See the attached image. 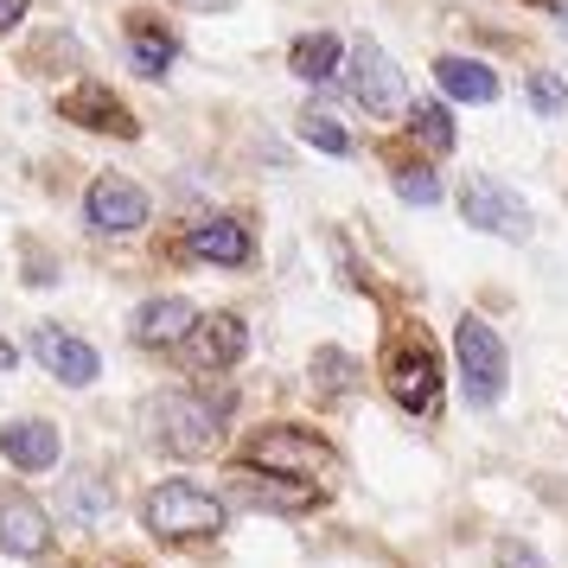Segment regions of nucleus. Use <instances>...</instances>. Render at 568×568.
I'll return each instance as SVG.
<instances>
[{
    "label": "nucleus",
    "mask_w": 568,
    "mask_h": 568,
    "mask_svg": "<svg viewBox=\"0 0 568 568\" xmlns=\"http://www.w3.org/2000/svg\"><path fill=\"white\" fill-rule=\"evenodd\" d=\"M250 460H256V466H287V473H326V466H333V454H326L320 440L294 435V428H275V435L250 440Z\"/></svg>",
    "instance_id": "9b49d317"
},
{
    "label": "nucleus",
    "mask_w": 568,
    "mask_h": 568,
    "mask_svg": "<svg viewBox=\"0 0 568 568\" xmlns=\"http://www.w3.org/2000/svg\"><path fill=\"white\" fill-rule=\"evenodd\" d=\"M192 326H199V307H192V301H180V294L148 301V307L134 313V338H141V345H180Z\"/></svg>",
    "instance_id": "ddd939ff"
},
{
    "label": "nucleus",
    "mask_w": 568,
    "mask_h": 568,
    "mask_svg": "<svg viewBox=\"0 0 568 568\" xmlns=\"http://www.w3.org/2000/svg\"><path fill=\"white\" fill-rule=\"evenodd\" d=\"M294 78H307V83L338 78V39L333 32H307V39H294Z\"/></svg>",
    "instance_id": "f3484780"
},
{
    "label": "nucleus",
    "mask_w": 568,
    "mask_h": 568,
    "mask_svg": "<svg viewBox=\"0 0 568 568\" xmlns=\"http://www.w3.org/2000/svg\"><path fill=\"white\" fill-rule=\"evenodd\" d=\"M460 211H466V224H479V231H491V236H511V243L530 236V205H524L505 180H491V173H473V180L460 185Z\"/></svg>",
    "instance_id": "20e7f679"
},
{
    "label": "nucleus",
    "mask_w": 568,
    "mask_h": 568,
    "mask_svg": "<svg viewBox=\"0 0 568 568\" xmlns=\"http://www.w3.org/2000/svg\"><path fill=\"white\" fill-rule=\"evenodd\" d=\"M435 377H440V371H435V358H428L422 345L389 358V389H396V403H403L409 415H435V403H440Z\"/></svg>",
    "instance_id": "1a4fd4ad"
},
{
    "label": "nucleus",
    "mask_w": 568,
    "mask_h": 568,
    "mask_svg": "<svg viewBox=\"0 0 568 568\" xmlns=\"http://www.w3.org/2000/svg\"><path fill=\"white\" fill-rule=\"evenodd\" d=\"M45 542H52L45 511L32 498H20V491H0V549L7 556H45Z\"/></svg>",
    "instance_id": "6e6552de"
},
{
    "label": "nucleus",
    "mask_w": 568,
    "mask_h": 568,
    "mask_svg": "<svg viewBox=\"0 0 568 568\" xmlns=\"http://www.w3.org/2000/svg\"><path fill=\"white\" fill-rule=\"evenodd\" d=\"M129 52H134V71H141V78H160V71L173 64V39L154 32V27H134L129 32Z\"/></svg>",
    "instance_id": "a211bd4d"
},
{
    "label": "nucleus",
    "mask_w": 568,
    "mask_h": 568,
    "mask_svg": "<svg viewBox=\"0 0 568 568\" xmlns=\"http://www.w3.org/2000/svg\"><path fill=\"white\" fill-rule=\"evenodd\" d=\"M185 250L205 262H224V268H236V262H250V231L236 224V217H205L199 231L185 236Z\"/></svg>",
    "instance_id": "4468645a"
},
{
    "label": "nucleus",
    "mask_w": 568,
    "mask_h": 568,
    "mask_svg": "<svg viewBox=\"0 0 568 568\" xmlns=\"http://www.w3.org/2000/svg\"><path fill=\"white\" fill-rule=\"evenodd\" d=\"M7 364H13V345H7V338H0V371H7Z\"/></svg>",
    "instance_id": "cd10ccee"
},
{
    "label": "nucleus",
    "mask_w": 568,
    "mask_h": 568,
    "mask_svg": "<svg viewBox=\"0 0 568 568\" xmlns=\"http://www.w3.org/2000/svg\"><path fill=\"white\" fill-rule=\"evenodd\" d=\"M409 122H415V134H422L428 148H440V154L454 148V122H447V109H440V103H415Z\"/></svg>",
    "instance_id": "aec40b11"
},
{
    "label": "nucleus",
    "mask_w": 568,
    "mask_h": 568,
    "mask_svg": "<svg viewBox=\"0 0 568 568\" xmlns=\"http://www.w3.org/2000/svg\"><path fill=\"white\" fill-rule=\"evenodd\" d=\"M454 352H460V384L473 409H491L505 396V377H511V358H505V338L491 333L486 320H460L454 326Z\"/></svg>",
    "instance_id": "f257e3e1"
},
{
    "label": "nucleus",
    "mask_w": 568,
    "mask_h": 568,
    "mask_svg": "<svg viewBox=\"0 0 568 568\" xmlns=\"http://www.w3.org/2000/svg\"><path fill=\"white\" fill-rule=\"evenodd\" d=\"M0 454L20 473H45V466H58V428L52 422H7L0 428Z\"/></svg>",
    "instance_id": "f8f14e48"
},
{
    "label": "nucleus",
    "mask_w": 568,
    "mask_h": 568,
    "mask_svg": "<svg viewBox=\"0 0 568 568\" xmlns=\"http://www.w3.org/2000/svg\"><path fill=\"white\" fill-rule=\"evenodd\" d=\"M301 141L320 148V154H352V134L338 129L333 115H301Z\"/></svg>",
    "instance_id": "6ab92c4d"
},
{
    "label": "nucleus",
    "mask_w": 568,
    "mask_h": 568,
    "mask_svg": "<svg viewBox=\"0 0 568 568\" xmlns=\"http://www.w3.org/2000/svg\"><path fill=\"white\" fill-rule=\"evenodd\" d=\"M243 498L250 505H275V511H294V505H313V486H256L243 473Z\"/></svg>",
    "instance_id": "412c9836"
},
{
    "label": "nucleus",
    "mask_w": 568,
    "mask_h": 568,
    "mask_svg": "<svg viewBox=\"0 0 568 568\" xmlns=\"http://www.w3.org/2000/svg\"><path fill=\"white\" fill-rule=\"evenodd\" d=\"M352 97H358L371 115H396L403 97H409V83H403V71H396V58H389L377 39H358V45H352Z\"/></svg>",
    "instance_id": "39448f33"
},
{
    "label": "nucleus",
    "mask_w": 568,
    "mask_h": 568,
    "mask_svg": "<svg viewBox=\"0 0 568 568\" xmlns=\"http://www.w3.org/2000/svg\"><path fill=\"white\" fill-rule=\"evenodd\" d=\"M243 352H250V326L236 313H211V320L192 326V358L205 364V371H231Z\"/></svg>",
    "instance_id": "9d476101"
},
{
    "label": "nucleus",
    "mask_w": 568,
    "mask_h": 568,
    "mask_svg": "<svg viewBox=\"0 0 568 568\" xmlns=\"http://www.w3.org/2000/svg\"><path fill=\"white\" fill-rule=\"evenodd\" d=\"M32 358L45 364L58 384H71V389H83V384H97V377H103L97 345H83V338L58 333V326H39V333H32Z\"/></svg>",
    "instance_id": "423d86ee"
},
{
    "label": "nucleus",
    "mask_w": 568,
    "mask_h": 568,
    "mask_svg": "<svg viewBox=\"0 0 568 568\" xmlns=\"http://www.w3.org/2000/svg\"><path fill=\"white\" fill-rule=\"evenodd\" d=\"M141 511H148V530L154 537H211V530H224V505L205 486H192V479L154 486Z\"/></svg>",
    "instance_id": "f03ea898"
},
{
    "label": "nucleus",
    "mask_w": 568,
    "mask_h": 568,
    "mask_svg": "<svg viewBox=\"0 0 568 568\" xmlns=\"http://www.w3.org/2000/svg\"><path fill=\"white\" fill-rule=\"evenodd\" d=\"M542 7H549V13H556V20L568 27V0H542Z\"/></svg>",
    "instance_id": "bb28decb"
},
{
    "label": "nucleus",
    "mask_w": 568,
    "mask_h": 568,
    "mask_svg": "<svg viewBox=\"0 0 568 568\" xmlns=\"http://www.w3.org/2000/svg\"><path fill=\"white\" fill-rule=\"evenodd\" d=\"M530 103H537V115H562L568 109L562 78H556V71H537V78H530Z\"/></svg>",
    "instance_id": "5701e85b"
},
{
    "label": "nucleus",
    "mask_w": 568,
    "mask_h": 568,
    "mask_svg": "<svg viewBox=\"0 0 568 568\" xmlns=\"http://www.w3.org/2000/svg\"><path fill=\"white\" fill-rule=\"evenodd\" d=\"M64 115H78L83 129H109V134H134V115L115 97H109L103 83H83L78 97H64Z\"/></svg>",
    "instance_id": "2eb2a0df"
},
{
    "label": "nucleus",
    "mask_w": 568,
    "mask_h": 568,
    "mask_svg": "<svg viewBox=\"0 0 568 568\" xmlns=\"http://www.w3.org/2000/svg\"><path fill=\"white\" fill-rule=\"evenodd\" d=\"M185 7H199V13H217V7H236V0H185Z\"/></svg>",
    "instance_id": "a878e982"
},
{
    "label": "nucleus",
    "mask_w": 568,
    "mask_h": 568,
    "mask_svg": "<svg viewBox=\"0 0 568 568\" xmlns=\"http://www.w3.org/2000/svg\"><path fill=\"white\" fill-rule=\"evenodd\" d=\"M148 422H154V440L173 447V454H205L217 440V409L205 396H192V389H173V396L148 403Z\"/></svg>",
    "instance_id": "7ed1b4c3"
},
{
    "label": "nucleus",
    "mask_w": 568,
    "mask_h": 568,
    "mask_svg": "<svg viewBox=\"0 0 568 568\" xmlns=\"http://www.w3.org/2000/svg\"><path fill=\"white\" fill-rule=\"evenodd\" d=\"M27 20V0H0V32H13Z\"/></svg>",
    "instance_id": "393cba45"
},
{
    "label": "nucleus",
    "mask_w": 568,
    "mask_h": 568,
    "mask_svg": "<svg viewBox=\"0 0 568 568\" xmlns=\"http://www.w3.org/2000/svg\"><path fill=\"white\" fill-rule=\"evenodd\" d=\"M71 511H78V517H103L109 511V491L103 486H71Z\"/></svg>",
    "instance_id": "b1692460"
},
{
    "label": "nucleus",
    "mask_w": 568,
    "mask_h": 568,
    "mask_svg": "<svg viewBox=\"0 0 568 568\" xmlns=\"http://www.w3.org/2000/svg\"><path fill=\"white\" fill-rule=\"evenodd\" d=\"M396 199H403V205H435L440 180L428 173V166H403V173H396Z\"/></svg>",
    "instance_id": "4be33fe9"
},
{
    "label": "nucleus",
    "mask_w": 568,
    "mask_h": 568,
    "mask_svg": "<svg viewBox=\"0 0 568 568\" xmlns=\"http://www.w3.org/2000/svg\"><path fill=\"white\" fill-rule=\"evenodd\" d=\"M83 211H90V224L97 231H109V236H129V231H141L148 224V192L134 180H97L90 185V199H83Z\"/></svg>",
    "instance_id": "0eeeda50"
},
{
    "label": "nucleus",
    "mask_w": 568,
    "mask_h": 568,
    "mask_svg": "<svg viewBox=\"0 0 568 568\" xmlns=\"http://www.w3.org/2000/svg\"><path fill=\"white\" fill-rule=\"evenodd\" d=\"M435 78H440V90L460 97V103H491V97H498V78H491L479 58H440Z\"/></svg>",
    "instance_id": "dca6fc26"
}]
</instances>
